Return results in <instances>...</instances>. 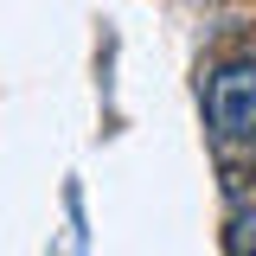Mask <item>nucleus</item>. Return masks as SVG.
<instances>
[{"instance_id":"1","label":"nucleus","mask_w":256,"mask_h":256,"mask_svg":"<svg viewBox=\"0 0 256 256\" xmlns=\"http://www.w3.org/2000/svg\"><path fill=\"white\" fill-rule=\"evenodd\" d=\"M205 122L218 141H250L256 134V52L224 58L205 77Z\"/></svg>"},{"instance_id":"2","label":"nucleus","mask_w":256,"mask_h":256,"mask_svg":"<svg viewBox=\"0 0 256 256\" xmlns=\"http://www.w3.org/2000/svg\"><path fill=\"white\" fill-rule=\"evenodd\" d=\"M224 250H230V256H256V205H237V212H230Z\"/></svg>"}]
</instances>
